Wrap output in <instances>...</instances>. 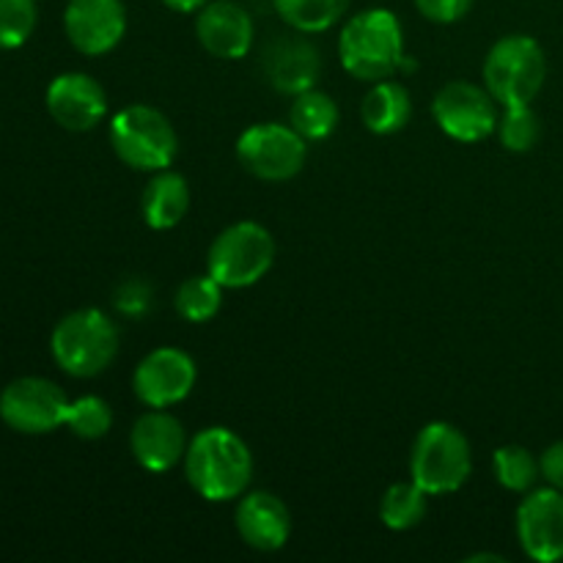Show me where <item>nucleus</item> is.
<instances>
[{
  "label": "nucleus",
  "mask_w": 563,
  "mask_h": 563,
  "mask_svg": "<svg viewBox=\"0 0 563 563\" xmlns=\"http://www.w3.org/2000/svg\"><path fill=\"white\" fill-rule=\"evenodd\" d=\"M187 484L209 504L242 498L253 478V454L245 440L225 427L201 429L185 454Z\"/></svg>",
  "instance_id": "1"
},
{
  "label": "nucleus",
  "mask_w": 563,
  "mask_h": 563,
  "mask_svg": "<svg viewBox=\"0 0 563 563\" xmlns=\"http://www.w3.org/2000/svg\"><path fill=\"white\" fill-rule=\"evenodd\" d=\"M341 66L366 82L396 75L405 58V27L390 9H366L344 22L339 36Z\"/></svg>",
  "instance_id": "2"
},
{
  "label": "nucleus",
  "mask_w": 563,
  "mask_h": 563,
  "mask_svg": "<svg viewBox=\"0 0 563 563\" xmlns=\"http://www.w3.org/2000/svg\"><path fill=\"white\" fill-rule=\"evenodd\" d=\"M121 335L113 319L99 308H77L66 313L49 335L55 366L75 379L99 377L113 366Z\"/></svg>",
  "instance_id": "3"
},
{
  "label": "nucleus",
  "mask_w": 563,
  "mask_h": 563,
  "mask_svg": "<svg viewBox=\"0 0 563 563\" xmlns=\"http://www.w3.org/2000/svg\"><path fill=\"white\" fill-rule=\"evenodd\" d=\"M548 80V55L526 33H509L489 47L484 58V88L500 108L531 104Z\"/></svg>",
  "instance_id": "4"
},
{
  "label": "nucleus",
  "mask_w": 563,
  "mask_h": 563,
  "mask_svg": "<svg viewBox=\"0 0 563 563\" xmlns=\"http://www.w3.org/2000/svg\"><path fill=\"white\" fill-rule=\"evenodd\" d=\"M471 473L473 451L460 427L432 421L418 432L410 454V478L429 498L462 489Z\"/></svg>",
  "instance_id": "5"
},
{
  "label": "nucleus",
  "mask_w": 563,
  "mask_h": 563,
  "mask_svg": "<svg viewBox=\"0 0 563 563\" xmlns=\"http://www.w3.org/2000/svg\"><path fill=\"white\" fill-rule=\"evenodd\" d=\"M110 146L115 157L135 170L170 168L179 152V137L168 115L152 104H130L110 119Z\"/></svg>",
  "instance_id": "6"
},
{
  "label": "nucleus",
  "mask_w": 563,
  "mask_h": 563,
  "mask_svg": "<svg viewBox=\"0 0 563 563\" xmlns=\"http://www.w3.org/2000/svg\"><path fill=\"white\" fill-rule=\"evenodd\" d=\"M275 240L256 220H240L214 236L207 253V273L223 289H247L273 269Z\"/></svg>",
  "instance_id": "7"
},
{
  "label": "nucleus",
  "mask_w": 563,
  "mask_h": 563,
  "mask_svg": "<svg viewBox=\"0 0 563 563\" xmlns=\"http://www.w3.org/2000/svg\"><path fill=\"white\" fill-rule=\"evenodd\" d=\"M242 168L262 181H289L306 168L308 141L291 124L264 121L247 126L236 141Z\"/></svg>",
  "instance_id": "8"
},
{
  "label": "nucleus",
  "mask_w": 563,
  "mask_h": 563,
  "mask_svg": "<svg viewBox=\"0 0 563 563\" xmlns=\"http://www.w3.org/2000/svg\"><path fill=\"white\" fill-rule=\"evenodd\" d=\"M69 396L47 377H16L0 390V421L16 434L38 438L66 427Z\"/></svg>",
  "instance_id": "9"
},
{
  "label": "nucleus",
  "mask_w": 563,
  "mask_h": 563,
  "mask_svg": "<svg viewBox=\"0 0 563 563\" xmlns=\"http://www.w3.org/2000/svg\"><path fill=\"white\" fill-rule=\"evenodd\" d=\"M500 104L484 86L471 80H451L434 93L432 115L440 130L460 143L487 141L498 130Z\"/></svg>",
  "instance_id": "10"
},
{
  "label": "nucleus",
  "mask_w": 563,
  "mask_h": 563,
  "mask_svg": "<svg viewBox=\"0 0 563 563\" xmlns=\"http://www.w3.org/2000/svg\"><path fill=\"white\" fill-rule=\"evenodd\" d=\"M198 379L196 361L176 346H157L148 352L132 374V390L143 407L168 410L192 394Z\"/></svg>",
  "instance_id": "11"
},
{
  "label": "nucleus",
  "mask_w": 563,
  "mask_h": 563,
  "mask_svg": "<svg viewBox=\"0 0 563 563\" xmlns=\"http://www.w3.org/2000/svg\"><path fill=\"white\" fill-rule=\"evenodd\" d=\"M517 539L522 553L537 563L563 561V493L555 487L531 489L517 506Z\"/></svg>",
  "instance_id": "12"
},
{
  "label": "nucleus",
  "mask_w": 563,
  "mask_h": 563,
  "mask_svg": "<svg viewBox=\"0 0 563 563\" xmlns=\"http://www.w3.org/2000/svg\"><path fill=\"white\" fill-rule=\"evenodd\" d=\"M308 33H286V36H273L262 49V71L269 86L278 93H297L308 91L317 86L322 75V53Z\"/></svg>",
  "instance_id": "13"
},
{
  "label": "nucleus",
  "mask_w": 563,
  "mask_h": 563,
  "mask_svg": "<svg viewBox=\"0 0 563 563\" xmlns=\"http://www.w3.org/2000/svg\"><path fill=\"white\" fill-rule=\"evenodd\" d=\"M64 33L82 55H104L119 47L126 33L124 0H69L64 9Z\"/></svg>",
  "instance_id": "14"
},
{
  "label": "nucleus",
  "mask_w": 563,
  "mask_h": 563,
  "mask_svg": "<svg viewBox=\"0 0 563 563\" xmlns=\"http://www.w3.org/2000/svg\"><path fill=\"white\" fill-rule=\"evenodd\" d=\"M44 104L58 126L69 132H88L108 115V91L86 71H64L47 86Z\"/></svg>",
  "instance_id": "15"
},
{
  "label": "nucleus",
  "mask_w": 563,
  "mask_h": 563,
  "mask_svg": "<svg viewBox=\"0 0 563 563\" xmlns=\"http://www.w3.org/2000/svg\"><path fill=\"white\" fill-rule=\"evenodd\" d=\"M187 434L179 418L165 410L143 412L130 432V451L137 465L148 473H168L185 460Z\"/></svg>",
  "instance_id": "16"
},
{
  "label": "nucleus",
  "mask_w": 563,
  "mask_h": 563,
  "mask_svg": "<svg viewBox=\"0 0 563 563\" xmlns=\"http://www.w3.org/2000/svg\"><path fill=\"white\" fill-rule=\"evenodd\" d=\"M196 36L214 58L236 60L251 53L256 25L253 16L234 0H209L196 14Z\"/></svg>",
  "instance_id": "17"
},
{
  "label": "nucleus",
  "mask_w": 563,
  "mask_h": 563,
  "mask_svg": "<svg viewBox=\"0 0 563 563\" xmlns=\"http://www.w3.org/2000/svg\"><path fill=\"white\" fill-rule=\"evenodd\" d=\"M236 533L258 553H278L291 537V515L284 500L267 489L245 493L236 504Z\"/></svg>",
  "instance_id": "18"
},
{
  "label": "nucleus",
  "mask_w": 563,
  "mask_h": 563,
  "mask_svg": "<svg viewBox=\"0 0 563 563\" xmlns=\"http://www.w3.org/2000/svg\"><path fill=\"white\" fill-rule=\"evenodd\" d=\"M190 209V185L176 170H154L148 185L143 187L141 212L143 223L154 231H168L185 220Z\"/></svg>",
  "instance_id": "19"
},
{
  "label": "nucleus",
  "mask_w": 563,
  "mask_h": 563,
  "mask_svg": "<svg viewBox=\"0 0 563 563\" xmlns=\"http://www.w3.org/2000/svg\"><path fill=\"white\" fill-rule=\"evenodd\" d=\"M412 115V97L401 82L396 80H377L368 93L363 97L361 119L368 132L374 135H394L407 126Z\"/></svg>",
  "instance_id": "20"
},
{
  "label": "nucleus",
  "mask_w": 563,
  "mask_h": 563,
  "mask_svg": "<svg viewBox=\"0 0 563 563\" xmlns=\"http://www.w3.org/2000/svg\"><path fill=\"white\" fill-rule=\"evenodd\" d=\"M339 104L330 93L308 88V91L297 93L295 102L289 108V124L300 132L306 141H324L339 126Z\"/></svg>",
  "instance_id": "21"
},
{
  "label": "nucleus",
  "mask_w": 563,
  "mask_h": 563,
  "mask_svg": "<svg viewBox=\"0 0 563 563\" xmlns=\"http://www.w3.org/2000/svg\"><path fill=\"white\" fill-rule=\"evenodd\" d=\"M352 0H273L280 20L300 33H322L344 20Z\"/></svg>",
  "instance_id": "22"
},
{
  "label": "nucleus",
  "mask_w": 563,
  "mask_h": 563,
  "mask_svg": "<svg viewBox=\"0 0 563 563\" xmlns=\"http://www.w3.org/2000/svg\"><path fill=\"white\" fill-rule=\"evenodd\" d=\"M429 509V495L416 482H399L388 487L379 500V520L390 531H410L421 526Z\"/></svg>",
  "instance_id": "23"
},
{
  "label": "nucleus",
  "mask_w": 563,
  "mask_h": 563,
  "mask_svg": "<svg viewBox=\"0 0 563 563\" xmlns=\"http://www.w3.org/2000/svg\"><path fill=\"white\" fill-rule=\"evenodd\" d=\"M220 306H223V286L209 273L181 280L174 297L176 313L190 324H203L214 319Z\"/></svg>",
  "instance_id": "24"
},
{
  "label": "nucleus",
  "mask_w": 563,
  "mask_h": 563,
  "mask_svg": "<svg viewBox=\"0 0 563 563\" xmlns=\"http://www.w3.org/2000/svg\"><path fill=\"white\" fill-rule=\"evenodd\" d=\"M493 473L495 482L509 493H531L542 478V465L522 445H504L493 454Z\"/></svg>",
  "instance_id": "25"
},
{
  "label": "nucleus",
  "mask_w": 563,
  "mask_h": 563,
  "mask_svg": "<svg viewBox=\"0 0 563 563\" xmlns=\"http://www.w3.org/2000/svg\"><path fill=\"white\" fill-rule=\"evenodd\" d=\"M495 135L500 137V146L506 152L526 154L542 137V121H539L537 110L531 104H517V108H504V115L498 121Z\"/></svg>",
  "instance_id": "26"
},
{
  "label": "nucleus",
  "mask_w": 563,
  "mask_h": 563,
  "mask_svg": "<svg viewBox=\"0 0 563 563\" xmlns=\"http://www.w3.org/2000/svg\"><path fill=\"white\" fill-rule=\"evenodd\" d=\"M66 427L80 440H102L113 427V410L102 396H80L69 405Z\"/></svg>",
  "instance_id": "27"
},
{
  "label": "nucleus",
  "mask_w": 563,
  "mask_h": 563,
  "mask_svg": "<svg viewBox=\"0 0 563 563\" xmlns=\"http://www.w3.org/2000/svg\"><path fill=\"white\" fill-rule=\"evenodd\" d=\"M36 0H0V49L22 47L36 31Z\"/></svg>",
  "instance_id": "28"
},
{
  "label": "nucleus",
  "mask_w": 563,
  "mask_h": 563,
  "mask_svg": "<svg viewBox=\"0 0 563 563\" xmlns=\"http://www.w3.org/2000/svg\"><path fill=\"white\" fill-rule=\"evenodd\" d=\"M113 308L126 319H143L154 308V286L141 275L124 278L113 291Z\"/></svg>",
  "instance_id": "29"
},
{
  "label": "nucleus",
  "mask_w": 563,
  "mask_h": 563,
  "mask_svg": "<svg viewBox=\"0 0 563 563\" xmlns=\"http://www.w3.org/2000/svg\"><path fill=\"white\" fill-rule=\"evenodd\" d=\"M412 3H416V9L421 11L429 22L451 25V22H460L462 16L471 14L476 0H412Z\"/></svg>",
  "instance_id": "30"
},
{
  "label": "nucleus",
  "mask_w": 563,
  "mask_h": 563,
  "mask_svg": "<svg viewBox=\"0 0 563 563\" xmlns=\"http://www.w3.org/2000/svg\"><path fill=\"white\" fill-rule=\"evenodd\" d=\"M539 465H542L544 482L563 493V440L550 445V449L539 456Z\"/></svg>",
  "instance_id": "31"
},
{
  "label": "nucleus",
  "mask_w": 563,
  "mask_h": 563,
  "mask_svg": "<svg viewBox=\"0 0 563 563\" xmlns=\"http://www.w3.org/2000/svg\"><path fill=\"white\" fill-rule=\"evenodd\" d=\"M165 9L176 11V14H198L209 0H163Z\"/></svg>",
  "instance_id": "32"
},
{
  "label": "nucleus",
  "mask_w": 563,
  "mask_h": 563,
  "mask_svg": "<svg viewBox=\"0 0 563 563\" xmlns=\"http://www.w3.org/2000/svg\"><path fill=\"white\" fill-rule=\"evenodd\" d=\"M467 563H482V561H493V563H506L504 555H493V553H476L471 559H465Z\"/></svg>",
  "instance_id": "33"
}]
</instances>
